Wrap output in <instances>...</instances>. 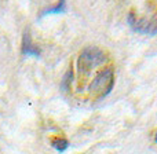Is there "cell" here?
Masks as SVG:
<instances>
[{"mask_svg":"<svg viewBox=\"0 0 157 154\" xmlns=\"http://www.w3.org/2000/svg\"><path fill=\"white\" fill-rule=\"evenodd\" d=\"M108 62V55L99 47H87L80 52L77 58V77L80 81L87 78L92 70L101 68Z\"/></svg>","mask_w":157,"mask_h":154,"instance_id":"cell-1","label":"cell"},{"mask_svg":"<svg viewBox=\"0 0 157 154\" xmlns=\"http://www.w3.org/2000/svg\"><path fill=\"white\" fill-rule=\"evenodd\" d=\"M114 85L113 68H102L97 72L88 84V92L95 98H103L112 91Z\"/></svg>","mask_w":157,"mask_h":154,"instance_id":"cell-2","label":"cell"},{"mask_svg":"<svg viewBox=\"0 0 157 154\" xmlns=\"http://www.w3.org/2000/svg\"><path fill=\"white\" fill-rule=\"evenodd\" d=\"M128 24L132 28V30L138 33H144V35H156L157 33V15L152 18H145V17L139 18L132 11L128 14Z\"/></svg>","mask_w":157,"mask_h":154,"instance_id":"cell-3","label":"cell"},{"mask_svg":"<svg viewBox=\"0 0 157 154\" xmlns=\"http://www.w3.org/2000/svg\"><path fill=\"white\" fill-rule=\"evenodd\" d=\"M52 146L55 147L57 150H59V152H63V150H66L68 149V141H65V139H54L52 141Z\"/></svg>","mask_w":157,"mask_h":154,"instance_id":"cell-4","label":"cell"},{"mask_svg":"<svg viewBox=\"0 0 157 154\" xmlns=\"http://www.w3.org/2000/svg\"><path fill=\"white\" fill-rule=\"evenodd\" d=\"M155 141H156V143H157V132H156V135H155Z\"/></svg>","mask_w":157,"mask_h":154,"instance_id":"cell-5","label":"cell"}]
</instances>
